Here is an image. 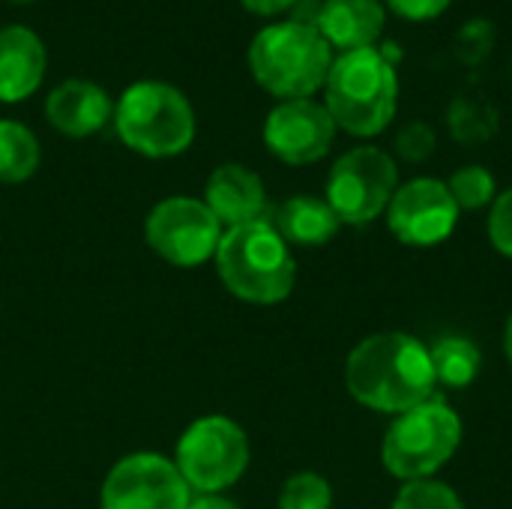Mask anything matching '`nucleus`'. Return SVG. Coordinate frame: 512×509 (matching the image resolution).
<instances>
[{
  "label": "nucleus",
  "mask_w": 512,
  "mask_h": 509,
  "mask_svg": "<svg viewBox=\"0 0 512 509\" xmlns=\"http://www.w3.org/2000/svg\"><path fill=\"white\" fill-rule=\"evenodd\" d=\"M345 387L369 411L396 417L438 390L429 345L402 330H384L360 339L345 360Z\"/></svg>",
  "instance_id": "obj_1"
},
{
  "label": "nucleus",
  "mask_w": 512,
  "mask_h": 509,
  "mask_svg": "<svg viewBox=\"0 0 512 509\" xmlns=\"http://www.w3.org/2000/svg\"><path fill=\"white\" fill-rule=\"evenodd\" d=\"M324 105L336 123L354 138L381 135L399 108V75L381 48H360L333 57L324 81Z\"/></svg>",
  "instance_id": "obj_2"
},
{
  "label": "nucleus",
  "mask_w": 512,
  "mask_h": 509,
  "mask_svg": "<svg viewBox=\"0 0 512 509\" xmlns=\"http://www.w3.org/2000/svg\"><path fill=\"white\" fill-rule=\"evenodd\" d=\"M213 258L222 285L243 303L273 306L294 291L297 261L270 219L228 228Z\"/></svg>",
  "instance_id": "obj_3"
},
{
  "label": "nucleus",
  "mask_w": 512,
  "mask_h": 509,
  "mask_svg": "<svg viewBox=\"0 0 512 509\" xmlns=\"http://www.w3.org/2000/svg\"><path fill=\"white\" fill-rule=\"evenodd\" d=\"M333 66V48L318 27L300 21H276L255 33L249 45V69L255 81L276 99H312L324 90Z\"/></svg>",
  "instance_id": "obj_4"
},
{
  "label": "nucleus",
  "mask_w": 512,
  "mask_h": 509,
  "mask_svg": "<svg viewBox=\"0 0 512 509\" xmlns=\"http://www.w3.org/2000/svg\"><path fill=\"white\" fill-rule=\"evenodd\" d=\"M462 417L438 396L396 414L381 441V462L402 483L435 480L462 447Z\"/></svg>",
  "instance_id": "obj_5"
},
{
  "label": "nucleus",
  "mask_w": 512,
  "mask_h": 509,
  "mask_svg": "<svg viewBox=\"0 0 512 509\" xmlns=\"http://www.w3.org/2000/svg\"><path fill=\"white\" fill-rule=\"evenodd\" d=\"M120 141L150 159L183 153L195 141L192 102L168 81H135L114 105Z\"/></svg>",
  "instance_id": "obj_6"
},
{
  "label": "nucleus",
  "mask_w": 512,
  "mask_h": 509,
  "mask_svg": "<svg viewBox=\"0 0 512 509\" xmlns=\"http://www.w3.org/2000/svg\"><path fill=\"white\" fill-rule=\"evenodd\" d=\"M249 438L231 417L210 414L195 420L177 441L174 465L198 495H222L249 468Z\"/></svg>",
  "instance_id": "obj_7"
},
{
  "label": "nucleus",
  "mask_w": 512,
  "mask_h": 509,
  "mask_svg": "<svg viewBox=\"0 0 512 509\" xmlns=\"http://www.w3.org/2000/svg\"><path fill=\"white\" fill-rule=\"evenodd\" d=\"M396 189V156L375 144H360L333 162L324 198L336 210L342 225H369L387 213V204L396 195Z\"/></svg>",
  "instance_id": "obj_8"
},
{
  "label": "nucleus",
  "mask_w": 512,
  "mask_h": 509,
  "mask_svg": "<svg viewBox=\"0 0 512 509\" xmlns=\"http://www.w3.org/2000/svg\"><path fill=\"white\" fill-rule=\"evenodd\" d=\"M222 234L225 228L210 213V207L186 195L159 201L144 222V237L150 249L174 267H198L210 261L219 249Z\"/></svg>",
  "instance_id": "obj_9"
},
{
  "label": "nucleus",
  "mask_w": 512,
  "mask_h": 509,
  "mask_svg": "<svg viewBox=\"0 0 512 509\" xmlns=\"http://www.w3.org/2000/svg\"><path fill=\"white\" fill-rule=\"evenodd\" d=\"M459 204L447 189V180L414 177L399 183L396 195L387 204L384 222L390 234L411 249H432L453 237L459 225Z\"/></svg>",
  "instance_id": "obj_10"
},
{
  "label": "nucleus",
  "mask_w": 512,
  "mask_h": 509,
  "mask_svg": "<svg viewBox=\"0 0 512 509\" xmlns=\"http://www.w3.org/2000/svg\"><path fill=\"white\" fill-rule=\"evenodd\" d=\"M192 489L180 477L177 465L159 453H132L120 459L99 495L102 509H186Z\"/></svg>",
  "instance_id": "obj_11"
},
{
  "label": "nucleus",
  "mask_w": 512,
  "mask_h": 509,
  "mask_svg": "<svg viewBox=\"0 0 512 509\" xmlns=\"http://www.w3.org/2000/svg\"><path fill=\"white\" fill-rule=\"evenodd\" d=\"M336 123L324 102L288 99L264 120V144L285 165H312L333 147Z\"/></svg>",
  "instance_id": "obj_12"
},
{
  "label": "nucleus",
  "mask_w": 512,
  "mask_h": 509,
  "mask_svg": "<svg viewBox=\"0 0 512 509\" xmlns=\"http://www.w3.org/2000/svg\"><path fill=\"white\" fill-rule=\"evenodd\" d=\"M204 204L210 207V213L219 219V225L237 228V225H249L258 219H267V189L264 180L237 162L219 165L204 186Z\"/></svg>",
  "instance_id": "obj_13"
},
{
  "label": "nucleus",
  "mask_w": 512,
  "mask_h": 509,
  "mask_svg": "<svg viewBox=\"0 0 512 509\" xmlns=\"http://www.w3.org/2000/svg\"><path fill=\"white\" fill-rule=\"evenodd\" d=\"M45 117L57 132L69 138H87L114 117V105L96 81L69 78L48 93Z\"/></svg>",
  "instance_id": "obj_14"
},
{
  "label": "nucleus",
  "mask_w": 512,
  "mask_h": 509,
  "mask_svg": "<svg viewBox=\"0 0 512 509\" xmlns=\"http://www.w3.org/2000/svg\"><path fill=\"white\" fill-rule=\"evenodd\" d=\"M387 24V6L381 0H321L318 33L339 54L378 48Z\"/></svg>",
  "instance_id": "obj_15"
},
{
  "label": "nucleus",
  "mask_w": 512,
  "mask_h": 509,
  "mask_svg": "<svg viewBox=\"0 0 512 509\" xmlns=\"http://www.w3.org/2000/svg\"><path fill=\"white\" fill-rule=\"evenodd\" d=\"M48 54L42 39L21 24L0 30V102H21L45 78Z\"/></svg>",
  "instance_id": "obj_16"
},
{
  "label": "nucleus",
  "mask_w": 512,
  "mask_h": 509,
  "mask_svg": "<svg viewBox=\"0 0 512 509\" xmlns=\"http://www.w3.org/2000/svg\"><path fill=\"white\" fill-rule=\"evenodd\" d=\"M270 222L288 246H300V249L327 246L342 231L336 210L327 204V198L318 195H294L282 201Z\"/></svg>",
  "instance_id": "obj_17"
},
{
  "label": "nucleus",
  "mask_w": 512,
  "mask_h": 509,
  "mask_svg": "<svg viewBox=\"0 0 512 509\" xmlns=\"http://www.w3.org/2000/svg\"><path fill=\"white\" fill-rule=\"evenodd\" d=\"M429 357H432V369H435V381L438 387L447 390H468L483 369V351L477 348L474 339L468 336H441L429 345Z\"/></svg>",
  "instance_id": "obj_18"
},
{
  "label": "nucleus",
  "mask_w": 512,
  "mask_h": 509,
  "mask_svg": "<svg viewBox=\"0 0 512 509\" xmlns=\"http://www.w3.org/2000/svg\"><path fill=\"white\" fill-rule=\"evenodd\" d=\"M39 168V141L18 120H0V183H24Z\"/></svg>",
  "instance_id": "obj_19"
},
{
  "label": "nucleus",
  "mask_w": 512,
  "mask_h": 509,
  "mask_svg": "<svg viewBox=\"0 0 512 509\" xmlns=\"http://www.w3.org/2000/svg\"><path fill=\"white\" fill-rule=\"evenodd\" d=\"M447 189L456 198L462 213L492 207V201L498 198V180L486 165H462V168H456L450 174V180H447Z\"/></svg>",
  "instance_id": "obj_20"
},
{
  "label": "nucleus",
  "mask_w": 512,
  "mask_h": 509,
  "mask_svg": "<svg viewBox=\"0 0 512 509\" xmlns=\"http://www.w3.org/2000/svg\"><path fill=\"white\" fill-rule=\"evenodd\" d=\"M279 509H333L330 480L315 471L291 474L279 489Z\"/></svg>",
  "instance_id": "obj_21"
},
{
  "label": "nucleus",
  "mask_w": 512,
  "mask_h": 509,
  "mask_svg": "<svg viewBox=\"0 0 512 509\" xmlns=\"http://www.w3.org/2000/svg\"><path fill=\"white\" fill-rule=\"evenodd\" d=\"M390 509H468L459 492L441 480H417L402 483Z\"/></svg>",
  "instance_id": "obj_22"
},
{
  "label": "nucleus",
  "mask_w": 512,
  "mask_h": 509,
  "mask_svg": "<svg viewBox=\"0 0 512 509\" xmlns=\"http://www.w3.org/2000/svg\"><path fill=\"white\" fill-rule=\"evenodd\" d=\"M435 144H438L435 129H432L429 123H420V120L402 126V129L396 132V141H393L396 156L405 159V162H414V165H417V162H426V159L435 153Z\"/></svg>",
  "instance_id": "obj_23"
},
{
  "label": "nucleus",
  "mask_w": 512,
  "mask_h": 509,
  "mask_svg": "<svg viewBox=\"0 0 512 509\" xmlns=\"http://www.w3.org/2000/svg\"><path fill=\"white\" fill-rule=\"evenodd\" d=\"M486 234H489L492 249L512 261V186L498 192V198L492 201L489 219H486Z\"/></svg>",
  "instance_id": "obj_24"
},
{
  "label": "nucleus",
  "mask_w": 512,
  "mask_h": 509,
  "mask_svg": "<svg viewBox=\"0 0 512 509\" xmlns=\"http://www.w3.org/2000/svg\"><path fill=\"white\" fill-rule=\"evenodd\" d=\"M453 0H384V6L390 12H396L402 21H411V24H426V21H435L438 15H444L450 9Z\"/></svg>",
  "instance_id": "obj_25"
},
{
  "label": "nucleus",
  "mask_w": 512,
  "mask_h": 509,
  "mask_svg": "<svg viewBox=\"0 0 512 509\" xmlns=\"http://www.w3.org/2000/svg\"><path fill=\"white\" fill-rule=\"evenodd\" d=\"M240 3L255 15H279V12H288L297 0H240Z\"/></svg>",
  "instance_id": "obj_26"
},
{
  "label": "nucleus",
  "mask_w": 512,
  "mask_h": 509,
  "mask_svg": "<svg viewBox=\"0 0 512 509\" xmlns=\"http://www.w3.org/2000/svg\"><path fill=\"white\" fill-rule=\"evenodd\" d=\"M186 509H240L234 501L222 498V495H198L195 501H189Z\"/></svg>",
  "instance_id": "obj_27"
},
{
  "label": "nucleus",
  "mask_w": 512,
  "mask_h": 509,
  "mask_svg": "<svg viewBox=\"0 0 512 509\" xmlns=\"http://www.w3.org/2000/svg\"><path fill=\"white\" fill-rule=\"evenodd\" d=\"M504 354H507V363L512 369V315L507 318V327H504Z\"/></svg>",
  "instance_id": "obj_28"
}]
</instances>
